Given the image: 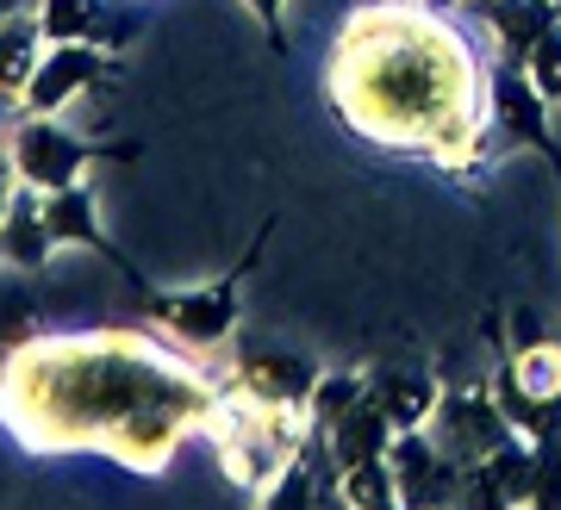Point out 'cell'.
Returning a JSON list of instances; mask_svg holds the SVG:
<instances>
[{"mask_svg": "<svg viewBox=\"0 0 561 510\" xmlns=\"http://www.w3.org/2000/svg\"><path fill=\"white\" fill-rule=\"evenodd\" d=\"M0 113H13V106H0Z\"/></svg>", "mask_w": 561, "mask_h": 510, "instance_id": "7402d4cb", "label": "cell"}, {"mask_svg": "<svg viewBox=\"0 0 561 510\" xmlns=\"http://www.w3.org/2000/svg\"><path fill=\"white\" fill-rule=\"evenodd\" d=\"M243 7H250L262 25H268V38L287 44V7H294V0H243Z\"/></svg>", "mask_w": 561, "mask_h": 510, "instance_id": "ac0fdd59", "label": "cell"}, {"mask_svg": "<svg viewBox=\"0 0 561 510\" xmlns=\"http://www.w3.org/2000/svg\"><path fill=\"white\" fill-rule=\"evenodd\" d=\"M368 398V373L343 368V373H319L312 380V398H306V417H312V430H331L350 405H362Z\"/></svg>", "mask_w": 561, "mask_h": 510, "instance_id": "2e32d148", "label": "cell"}, {"mask_svg": "<svg viewBox=\"0 0 561 510\" xmlns=\"http://www.w3.org/2000/svg\"><path fill=\"white\" fill-rule=\"evenodd\" d=\"M324 100L362 143L461 175L486 157L493 76L424 0H362L324 57Z\"/></svg>", "mask_w": 561, "mask_h": 510, "instance_id": "7a4b0ae2", "label": "cell"}, {"mask_svg": "<svg viewBox=\"0 0 561 510\" xmlns=\"http://www.w3.org/2000/svg\"><path fill=\"white\" fill-rule=\"evenodd\" d=\"M556 13H561V0H556Z\"/></svg>", "mask_w": 561, "mask_h": 510, "instance_id": "603a6c76", "label": "cell"}, {"mask_svg": "<svg viewBox=\"0 0 561 510\" xmlns=\"http://www.w3.org/2000/svg\"><path fill=\"white\" fill-rule=\"evenodd\" d=\"M312 380H319V368H306L300 355H243L238 368H231V386L250 398H262V405H300L312 398Z\"/></svg>", "mask_w": 561, "mask_h": 510, "instance_id": "ba28073f", "label": "cell"}, {"mask_svg": "<svg viewBox=\"0 0 561 510\" xmlns=\"http://www.w3.org/2000/svg\"><path fill=\"white\" fill-rule=\"evenodd\" d=\"M7 157H13V181L38 187V194H57V187H76L88 175L94 143L76 138L62 125V113H20L13 138H7Z\"/></svg>", "mask_w": 561, "mask_h": 510, "instance_id": "3957f363", "label": "cell"}, {"mask_svg": "<svg viewBox=\"0 0 561 510\" xmlns=\"http://www.w3.org/2000/svg\"><path fill=\"white\" fill-rule=\"evenodd\" d=\"M368 398L387 412L393 430H431V417L443 405V386L431 373H381V380H368Z\"/></svg>", "mask_w": 561, "mask_h": 510, "instance_id": "7c38bea8", "label": "cell"}, {"mask_svg": "<svg viewBox=\"0 0 561 510\" xmlns=\"http://www.w3.org/2000/svg\"><path fill=\"white\" fill-rule=\"evenodd\" d=\"M57 250L62 243H57V231H50V218H44V194L20 181V194H13V206L0 218V268H7V275H32V268H44Z\"/></svg>", "mask_w": 561, "mask_h": 510, "instance_id": "52a82bcc", "label": "cell"}, {"mask_svg": "<svg viewBox=\"0 0 561 510\" xmlns=\"http://www.w3.org/2000/svg\"><path fill=\"white\" fill-rule=\"evenodd\" d=\"M524 76H530V88H537L549 106H561V20L524 50Z\"/></svg>", "mask_w": 561, "mask_h": 510, "instance_id": "e0dca14e", "label": "cell"}, {"mask_svg": "<svg viewBox=\"0 0 561 510\" xmlns=\"http://www.w3.org/2000/svg\"><path fill=\"white\" fill-rule=\"evenodd\" d=\"M106 76V50L101 44H50L38 57V76L25 88L20 113H69L81 94H94Z\"/></svg>", "mask_w": 561, "mask_h": 510, "instance_id": "5b68a950", "label": "cell"}, {"mask_svg": "<svg viewBox=\"0 0 561 510\" xmlns=\"http://www.w3.org/2000/svg\"><path fill=\"white\" fill-rule=\"evenodd\" d=\"M542 106L549 100L530 88V76H493V118H500L512 138L542 143Z\"/></svg>", "mask_w": 561, "mask_h": 510, "instance_id": "5bb4252c", "label": "cell"}, {"mask_svg": "<svg viewBox=\"0 0 561 510\" xmlns=\"http://www.w3.org/2000/svg\"><path fill=\"white\" fill-rule=\"evenodd\" d=\"M512 324H518L512 349H530V343H542V336H549V317H542V312H512Z\"/></svg>", "mask_w": 561, "mask_h": 510, "instance_id": "d6986e66", "label": "cell"}, {"mask_svg": "<svg viewBox=\"0 0 561 510\" xmlns=\"http://www.w3.org/2000/svg\"><path fill=\"white\" fill-rule=\"evenodd\" d=\"M219 386L194 349L144 331H32L0 355V424L32 454H106L157 479L206 436Z\"/></svg>", "mask_w": 561, "mask_h": 510, "instance_id": "6da1fadb", "label": "cell"}, {"mask_svg": "<svg viewBox=\"0 0 561 510\" xmlns=\"http://www.w3.org/2000/svg\"><path fill=\"white\" fill-rule=\"evenodd\" d=\"M44 218H50V231H57V243H81V250H106L101 236V206H94V194L88 187H57V194H44Z\"/></svg>", "mask_w": 561, "mask_h": 510, "instance_id": "4fadbf2b", "label": "cell"}, {"mask_svg": "<svg viewBox=\"0 0 561 510\" xmlns=\"http://www.w3.org/2000/svg\"><path fill=\"white\" fill-rule=\"evenodd\" d=\"M337 505H356V510L400 505V479H393V461H387V454H375V461L337 467Z\"/></svg>", "mask_w": 561, "mask_h": 510, "instance_id": "9a60e30c", "label": "cell"}, {"mask_svg": "<svg viewBox=\"0 0 561 510\" xmlns=\"http://www.w3.org/2000/svg\"><path fill=\"white\" fill-rule=\"evenodd\" d=\"M387 461H393V479H400V505H449L468 479L461 461L443 454V442L431 430H400Z\"/></svg>", "mask_w": 561, "mask_h": 510, "instance_id": "8992f818", "label": "cell"}, {"mask_svg": "<svg viewBox=\"0 0 561 510\" xmlns=\"http://www.w3.org/2000/svg\"><path fill=\"white\" fill-rule=\"evenodd\" d=\"M150 317L181 349H194V355L219 349L238 331V280H213V287H194V293H162V299H150Z\"/></svg>", "mask_w": 561, "mask_h": 510, "instance_id": "277c9868", "label": "cell"}, {"mask_svg": "<svg viewBox=\"0 0 561 510\" xmlns=\"http://www.w3.org/2000/svg\"><path fill=\"white\" fill-rule=\"evenodd\" d=\"M20 13V0H0V20H13Z\"/></svg>", "mask_w": 561, "mask_h": 510, "instance_id": "44dd1931", "label": "cell"}, {"mask_svg": "<svg viewBox=\"0 0 561 510\" xmlns=\"http://www.w3.org/2000/svg\"><path fill=\"white\" fill-rule=\"evenodd\" d=\"M324 436V454H331V467H356V461H375V454L393 449V424H387V412L375 405V398H362V405H350V412L331 424Z\"/></svg>", "mask_w": 561, "mask_h": 510, "instance_id": "8fae6325", "label": "cell"}, {"mask_svg": "<svg viewBox=\"0 0 561 510\" xmlns=\"http://www.w3.org/2000/svg\"><path fill=\"white\" fill-rule=\"evenodd\" d=\"M44 50H50V38H44V25L32 7H20L13 20H0V106L20 113V100L32 88V76H38Z\"/></svg>", "mask_w": 561, "mask_h": 510, "instance_id": "9c48e42d", "label": "cell"}, {"mask_svg": "<svg viewBox=\"0 0 561 510\" xmlns=\"http://www.w3.org/2000/svg\"><path fill=\"white\" fill-rule=\"evenodd\" d=\"M13 194H20V181H13V175H0V218H7V206H13Z\"/></svg>", "mask_w": 561, "mask_h": 510, "instance_id": "ffe728a7", "label": "cell"}, {"mask_svg": "<svg viewBox=\"0 0 561 510\" xmlns=\"http://www.w3.org/2000/svg\"><path fill=\"white\" fill-rule=\"evenodd\" d=\"M32 13L50 44H101L106 57L125 50V32L106 20V0H38Z\"/></svg>", "mask_w": 561, "mask_h": 510, "instance_id": "30bf717a", "label": "cell"}]
</instances>
